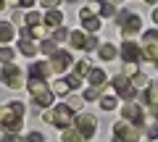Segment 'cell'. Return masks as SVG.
I'll list each match as a JSON object with an SVG mask.
<instances>
[{"instance_id":"1","label":"cell","mask_w":158,"mask_h":142,"mask_svg":"<svg viewBox=\"0 0 158 142\" xmlns=\"http://www.w3.org/2000/svg\"><path fill=\"white\" fill-rule=\"evenodd\" d=\"M0 124L6 132H21V124H24V105L19 100H11L3 105L0 111Z\"/></svg>"},{"instance_id":"2","label":"cell","mask_w":158,"mask_h":142,"mask_svg":"<svg viewBox=\"0 0 158 142\" xmlns=\"http://www.w3.org/2000/svg\"><path fill=\"white\" fill-rule=\"evenodd\" d=\"M42 116H45V121H48V124L58 126V129H69V126H71L74 121H77L69 105H56V108H50L48 113H42Z\"/></svg>"},{"instance_id":"3","label":"cell","mask_w":158,"mask_h":142,"mask_svg":"<svg viewBox=\"0 0 158 142\" xmlns=\"http://www.w3.org/2000/svg\"><path fill=\"white\" fill-rule=\"evenodd\" d=\"M113 132H116V142H137V137L142 134V132L127 119L116 121V124H113Z\"/></svg>"},{"instance_id":"4","label":"cell","mask_w":158,"mask_h":142,"mask_svg":"<svg viewBox=\"0 0 158 142\" xmlns=\"http://www.w3.org/2000/svg\"><path fill=\"white\" fill-rule=\"evenodd\" d=\"M113 87H116V95H118V97H124L127 103H132V97H135V90H137V87L127 79V74L113 76Z\"/></svg>"},{"instance_id":"5","label":"cell","mask_w":158,"mask_h":142,"mask_svg":"<svg viewBox=\"0 0 158 142\" xmlns=\"http://www.w3.org/2000/svg\"><path fill=\"white\" fill-rule=\"evenodd\" d=\"M77 129L85 134V140H90V137H95V129H98V119L95 116H90V113H79L77 116Z\"/></svg>"},{"instance_id":"6","label":"cell","mask_w":158,"mask_h":142,"mask_svg":"<svg viewBox=\"0 0 158 142\" xmlns=\"http://www.w3.org/2000/svg\"><path fill=\"white\" fill-rule=\"evenodd\" d=\"M145 50H142V58L145 61H158V32L156 29H150V32L145 34Z\"/></svg>"},{"instance_id":"7","label":"cell","mask_w":158,"mask_h":142,"mask_svg":"<svg viewBox=\"0 0 158 142\" xmlns=\"http://www.w3.org/2000/svg\"><path fill=\"white\" fill-rule=\"evenodd\" d=\"M21 71H19L13 63H6L3 66V84H8V87H13V90H19L21 87Z\"/></svg>"},{"instance_id":"8","label":"cell","mask_w":158,"mask_h":142,"mask_svg":"<svg viewBox=\"0 0 158 142\" xmlns=\"http://www.w3.org/2000/svg\"><path fill=\"white\" fill-rule=\"evenodd\" d=\"M71 53L69 50H58L56 55H50V71H66L69 66H71Z\"/></svg>"},{"instance_id":"9","label":"cell","mask_w":158,"mask_h":142,"mask_svg":"<svg viewBox=\"0 0 158 142\" xmlns=\"http://www.w3.org/2000/svg\"><path fill=\"white\" fill-rule=\"evenodd\" d=\"M79 21L85 24V29H87L90 34H95L98 29H100V18H95V16H92V11H90V8L79 11Z\"/></svg>"},{"instance_id":"10","label":"cell","mask_w":158,"mask_h":142,"mask_svg":"<svg viewBox=\"0 0 158 142\" xmlns=\"http://www.w3.org/2000/svg\"><path fill=\"white\" fill-rule=\"evenodd\" d=\"M121 58H124L127 63H135V61H140V58H142V50L135 45V42H127V40H124V47H121Z\"/></svg>"},{"instance_id":"11","label":"cell","mask_w":158,"mask_h":142,"mask_svg":"<svg viewBox=\"0 0 158 142\" xmlns=\"http://www.w3.org/2000/svg\"><path fill=\"white\" fill-rule=\"evenodd\" d=\"M27 90L32 92V97H34V95H40V92H48V84H45L42 76H29L27 79Z\"/></svg>"},{"instance_id":"12","label":"cell","mask_w":158,"mask_h":142,"mask_svg":"<svg viewBox=\"0 0 158 142\" xmlns=\"http://www.w3.org/2000/svg\"><path fill=\"white\" fill-rule=\"evenodd\" d=\"M61 21H63V13L58 11V8H50L48 16H45V26L48 29H58V26H61Z\"/></svg>"},{"instance_id":"13","label":"cell","mask_w":158,"mask_h":142,"mask_svg":"<svg viewBox=\"0 0 158 142\" xmlns=\"http://www.w3.org/2000/svg\"><path fill=\"white\" fill-rule=\"evenodd\" d=\"M53 95H56L53 90H48V92H40V95H34V105H37V108H50V105H53Z\"/></svg>"},{"instance_id":"14","label":"cell","mask_w":158,"mask_h":142,"mask_svg":"<svg viewBox=\"0 0 158 142\" xmlns=\"http://www.w3.org/2000/svg\"><path fill=\"white\" fill-rule=\"evenodd\" d=\"M61 142H85V134H82L79 129H71V126H69V129H63Z\"/></svg>"},{"instance_id":"15","label":"cell","mask_w":158,"mask_h":142,"mask_svg":"<svg viewBox=\"0 0 158 142\" xmlns=\"http://www.w3.org/2000/svg\"><path fill=\"white\" fill-rule=\"evenodd\" d=\"M19 50H21L24 55H29V58H32L34 53L40 50V45H37L34 40H19Z\"/></svg>"},{"instance_id":"16","label":"cell","mask_w":158,"mask_h":142,"mask_svg":"<svg viewBox=\"0 0 158 142\" xmlns=\"http://www.w3.org/2000/svg\"><path fill=\"white\" fill-rule=\"evenodd\" d=\"M45 74H50V63H32L29 66V76H42L45 79Z\"/></svg>"},{"instance_id":"17","label":"cell","mask_w":158,"mask_h":142,"mask_svg":"<svg viewBox=\"0 0 158 142\" xmlns=\"http://www.w3.org/2000/svg\"><path fill=\"white\" fill-rule=\"evenodd\" d=\"M98 55H100L103 61H113V58H116V47H113L111 42H106V45L98 47Z\"/></svg>"},{"instance_id":"18","label":"cell","mask_w":158,"mask_h":142,"mask_svg":"<svg viewBox=\"0 0 158 142\" xmlns=\"http://www.w3.org/2000/svg\"><path fill=\"white\" fill-rule=\"evenodd\" d=\"M87 76H90V84H92V87L106 84V71H100V68H92V71H90Z\"/></svg>"},{"instance_id":"19","label":"cell","mask_w":158,"mask_h":142,"mask_svg":"<svg viewBox=\"0 0 158 142\" xmlns=\"http://www.w3.org/2000/svg\"><path fill=\"white\" fill-rule=\"evenodd\" d=\"M142 103H158V84H153V87H148L145 92H142Z\"/></svg>"},{"instance_id":"20","label":"cell","mask_w":158,"mask_h":142,"mask_svg":"<svg viewBox=\"0 0 158 142\" xmlns=\"http://www.w3.org/2000/svg\"><path fill=\"white\" fill-rule=\"evenodd\" d=\"M50 90L53 92H56V95H69V90H71V87H69V82H63V79H58V82H53V84H50Z\"/></svg>"},{"instance_id":"21","label":"cell","mask_w":158,"mask_h":142,"mask_svg":"<svg viewBox=\"0 0 158 142\" xmlns=\"http://www.w3.org/2000/svg\"><path fill=\"white\" fill-rule=\"evenodd\" d=\"M87 40L90 37H85V32H74L71 34V47H87Z\"/></svg>"},{"instance_id":"22","label":"cell","mask_w":158,"mask_h":142,"mask_svg":"<svg viewBox=\"0 0 158 142\" xmlns=\"http://www.w3.org/2000/svg\"><path fill=\"white\" fill-rule=\"evenodd\" d=\"M132 84H135L137 90H148V87H150V82H148L145 74H140V71H137V74L132 76Z\"/></svg>"},{"instance_id":"23","label":"cell","mask_w":158,"mask_h":142,"mask_svg":"<svg viewBox=\"0 0 158 142\" xmlns=\"http://www.w3.org/2000/svg\"><path fill=\"white\" fill-rule=\"evenodd\" d=\"M90 71H92V63H90V58H82V61L77 63V74H82V76H85V74H90Z\"/></svg>"},{"instance_id":"24","label":"cell","mask_w":158,"mask_h":142,"mask_svg":"<svg viewBox=\"0 0 158 142\" xmlns=\"http://www.w3.org/2000/svg\"><path fill=\"white\" fill-rule=\"evenodd\" d=\"M11 37H13V26H11V24H0V40H3V42H8V40H11Z\"/></svg>"},{"instance_id":"25","label":"cell","mask_w":158,"mask_h":142,"mask_svg":"<svg viewBox=\"0 0 158 142\" xmlns=\"http://www.w3.org/2000/svg\"><path fill=\"white\" fill-rule=\"evenodd\" d=\"M100 108H103V111H113V108H116V97H113V95L100 97Z\"/></svg>"},{"instance_id":"26","label":"cell","mask_w":158,"mask_h":142,"mask_svg":"<svg viewBox=\"0 0 158 142\" xmlns=\"http://www.w3.org/2000/svg\"><path fill=\"white\" fill-rule=\"evenodd\" d=\"M40 50H42V53H45V55H56V42H53V40H45V42H42V45H40Z\"/></svg>"},{"instance_id":"27","label":"cell","mask_w":158,"mask_h":142,"mask_svg":"<svg viewBox=\"0 0 158 142\" xmlns=\"http://www.w3.org/2000/svg\"><path fill=\"white\" fill-rule=\"evenodd\" d=\"M19 142H45V134L32 132V134H27V137H19Z\"/></svg>"},{"instance_id":"28","label":"cell","mask_w":158,"mask_h":142,"mask_svg":"<svg viewBox=\"0 0 158 142\" xmlns=\"http://www.w3.org/2000/svg\"><path fill=\"white\" fill-rule=\"evenodd\" d=\"M24 21H27V26H37V24L42 21V16H40L37 11H32V13H27V18H24Z\"/></svg>"},{"instance_id":"29","label":"cell","mask_w":158,"mask_h":142,"mask_svg":"<svg viewBox=\"0 0 158 142\" xmlns=\"http://www.w3.org/2000/svg\"><path fill=\"white\" fill-rule=\"evenodd\" d=\"M66 82H69V87H71V90H77V87L82 84V74H69Z\"/></svg>"},{"instance_id":"30","label":"cell","mask_w":158,"mask_h":142,"mask_svg":"<svg viewBox=\"0 0 158 142\" xmlns=\"http://www.w3.org/2000/svg\"><path fill=\"white\" fill-rule=\"evenodd\" d=\"M100 16H103V18H113V16H116V8H113L111 3H106V6H103V11H100Z\"/></svg>"},{"instance_id":"31","label":"cell","mask_w":158,"mask_h":142,"mask_svg":"<svg viewBox=\"0 0 158 142\" xmlns=\"http://www.w3.org/2000/svg\"><path fill=\"white\" fill-rule=\"evenodd\" d=\"M53 40H56V42H63V40H71V34H69L66 29H56V34H53Z\"/></svg>"},{"instance_id":"32","label":"cell","mask_w":158,"mask_h":142,"mask_svg":"<svg viewBox=\"0 0 158 142\" xmlns=\"http://www.w3.org/2000/svg\"><path fill=\"white\" fill-rule=\"evenodd\" d=\"M85 100H100V90H98V87H90V90L85 92Z\"/></svg>"},{"instance_id":"33","label":"cell","mask_w":158,"mask_h":142,"mask_svg":"<svg viewBox=\"0 0 158 142\" xmlns=\"http://www.w3.org/2000/svg\"><path fill=\"white\" fill-rule=\"evenodd\" d=\"M103 6H106L103 0H90V6H87V8H90L92 13H100V11H103Z\"/></svg>"},{"instance_id":"34","label":"cell","mask_w":158,"mask_h":142,"mask_svg":"<svg viewBox=\"0 0 158 142\" xmlns=\"http://www.w3.org/2000/svg\"><path fill=\"white\" fill-rule=\"evenodd\" d=\"M82 100H85V97H79V95H74V97H69V108H79V105H82Z\"/></svg>"},{"instance_id":"35","label":"cell","mask_w":158,"mask_h":142,"mask_svg":"<svg viewBox=\"0 0 158 142\" xmlns=\"http://www.w3.org/2000/svg\"><path fill=\"white\" fill-rule=\"evenodd\" d=\"M124 74L127 76H135L137 74V63H124Z\"/></svg>"},{"instance_id":"36","label":"cell","mask_w":158,"mask_h":142,"mask_svg":"<svg viewBox=\"0 0 158 142\" xmlns=\"http://www.w3.org/2000/svg\"><path fill=\"white\" fill-rule=\"evenodd\" d=\"M0 55H3V61H6V63H11V58H13V50H11V47H3V50H0Z\"/></svg>"},{"instance_id":"37","label":"cell","mask_w":158,"mask_h":142,"mask_svg":"<svg viewBox=\"0 0 158 142\" xmlns=\"http://www.w3.org/2000/svg\"><path fill=\"white\" fill-rule=\"evenodd\" d=\"M40 3H42V6H45V8H56L58 3H61V0H40Z\"/></svg>"},{"instance_id":"38","label":"cell","mask_w":158,"mask_h":142,"mask_svg":"<svg viewBox=\"0 0 158 142\" xmlns=\"http://www.w3.org/2000/svg\"><path fill=\"white\" fill-rule=\"evenodd\" d=\"M3 142H19V140L13 137V132H6V134H3Z\"/></svg>"},{"instance_id":"39","label":"cell","mask_w":158,"mask_h":142,"mask_svg":"<svg viewBox=\"0 0 158 142\" xmlns=\"http://www.w3.org/2000/svg\"><path fill=\"white\" fill-rule=\"evenodd\" d=\"M19 6H24V8H29V6H34V0H19Z\"/></svg>"},{"instance_id":"40","label":"cell","mask_w":158,"mask_h":142,"mask_svg":"<svg viewBox=\"0 0 158 142\" xmlns=\"http://www.w3.org/2000/svg\"><path fill=\"white\" fill-rule=\"evenodd\" d=\"M153 21L158 24V8H156V11H153Z\"/></svg>"},{"instance_id":"41","label":"cell","mask_w":158,"mask_h":142,"mask_svg":"<svg viewBox=\"0 0 158 142\" xmlns=\"http://www.w3.org/2000/svg\"><path fill=\"white\" fill-rule=\"evenodd\" d=\"M6 3L8 6H19V0H6Z\"/></svg>"},{"instance_id":"42","label":"cell","mask_w":158,"mask_h":142,"mask_svg":"<svg viewBox=\"0 0 158 142\" xmlns=\"http://www.w3.org/2000/svg\"><path fill=\"white\" fill-rule=\"evenodd\" d=\"M116 3H121V0H111V6H116Z\"/></svg>"},{"instance_id":"43","label":"cell","mask_w":158,"mask_h":142,"mask_svg":"<svg viewBox=\"0 0 158 142\" xmlns=\"http://www.w3.org/2000/svg\"><path fill=\"white\" fill-rule=\"evenodd\" d=\"M145 3H156V0H145Z\"/></svg>"},{"instance_id":"44","label":"cell","mask_w":158,"mask_h":142,"mask_svg":"<svg viewBox=\"0 0 158 142\" xmlns=\"http://www.w3.org/2000/svg\"><path fill=\"white\" fill-rule=\"evenodd\" d=\"M69 3H77V0H69Z\"/></svg>"},{"instance_id":"45","label":"cell","mask_w":158,"mask_h":142,"mask_svg":"<svg viewBox=\"0 0 158 142\" xmlns=\"http://www.w3.org/2000/svg\"><path fill=\"white\" fill-rule=\"evenodd\" d=\"M150 142H158V140H150Z\"/></svg>"},{"instance_id":"46","label":"cell","mask_w":158,"mask_h":142,"mask_svg":"<svg viewBox=\"0 0 158 142\" xmlns=\"http://www.w3.org/2000/svg\"><path fill=\"white\" fill-rule=\"evenodd\" d=\"M156 66H158V61H156Z\"/></svg>"},{"instance_id":"47","label":"cell","mask_w":158,"mask_h":142,"mask_svg":"<svg viewBox=\"0 0 158 142\" xmlns=\"http://www.w3.org/2000/svg\"><path fill=\"white\" fill-rule=\"evenodd\" d=\"M156 84H158V82H156Z\"/></svg>"}]
</instances>
